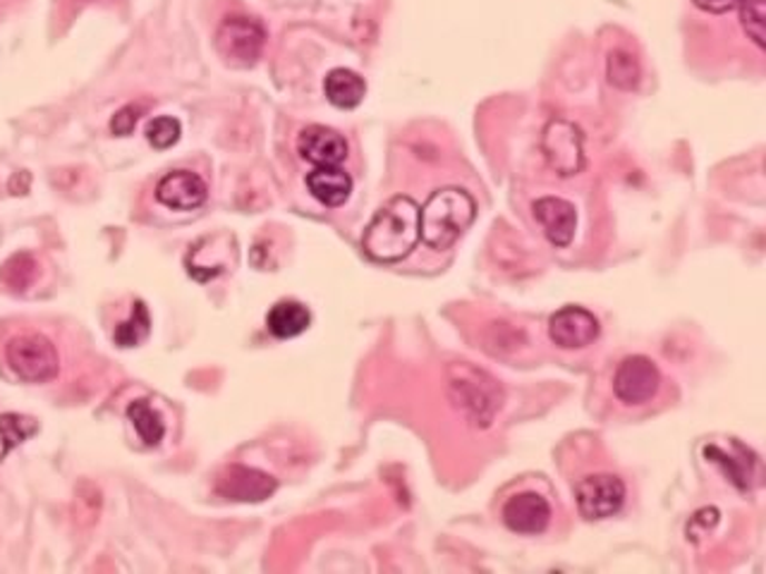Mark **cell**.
I'll list each match as a JSON object with an SVG mask.
<instances>
[{"label":"cell","mask_w":766,"mask_h":574,"mask_svg":"<svg viewBox=\"0 0 766 574\" xmlns=\"http://www.w3.org/2000/svg\"><path fill=\"white\" fill-rule=\"evenodd\" d=\"M297 151L307 164L322 166H341L347 158V141L341 132L331 130L324 125H310L297 137Z\"/></svg>","instance_id":"obj_10"},{"label":"cell","mask_w":766,"mask_h":574,"mask_svg":"<svg viewBox=\"0 0 766 574\" xmlns=\"http://www.w3.org/2000/svg\"><path fill=\"white\" fill-rule=\"evenodd\" d=\"M149 328H151V318H149L147 305H144V301H135L132 316L116 328V343L120 347H135L147 340Z\"/></svg>","instance_id":"obj_20"},{"label":"cell","mask_w":766,"mask_h":574,"mask_svg":"<svg viewBox=\"0 0 766 574\" xmlns=\"http://www.w3.org/2000/svg\"><path fill=\"white\" fill-rule=\"evenodd\" d=\"M307 189L316 201L328 209H338L353 191V178L341 166H322L307 175Z\"/></svg>","instance_id":"obj_15"},{"label":"cell","mask_w":766,"mask_h":574,"mask_svg":"<svg viewBox=\"0 0 766 574\" xmlns=\"http://www.w3.org/2000/svg\"><path fill=\"white\" fill-rule=\"evenodd\" d=\"M137 113H139V106H127V108L118 110L114 122H110V130H114L116 135H130L135 130Z\"/></svg>","instance_id":"obj_24"},{"label":"cell","mask_w":766,"mask_h":574,"mask_svg":"<svg viewBox=\"0 0 766 574\" xmlns=\"http://www.w3.org/2000/svg\"><path fill=\"white\" fill-rule=\"evenodd\" d=\"M606 70H609V82L618 89L630 91L640 82V66L626 51H613L609 56V62H606Z\"/></svg>","instance_id":"obj_21"},{"label":"cell","mask_w":766,"mask_h":574,"mask_svg":"<svg viewBox=\"0 0 766 574\" xmlns=\"http://www.w3.org/2000/svg\"><path fill=\"white\" fill-rule=\"evenodd\" d=\"M310 324H312L310 309L302 305V301H293V299L278 301V305L271 307L266 316L268 333L276 335V338L281 340L297 338V335H302L310 328Z\"/></svg>","instance_id":"obj_16"},{"label":"cell","mask_w":766,"mask_h":574,"mask_svg":"<svg viewBox=\"0 0 766 574\" xmlns=\"http://www.w3.org/2000/svg\"><path fill=\"white\" fill-rule=\"evenodd\" d=\"M503 522L515 534H541L551 522V505L539 493H520L503 505Z\"/></svg>","instance_id":"obj_13"},{"label":"cell","mask_w":766,"mask_h":574,"mask_svg":"<svg viewBox=\"0 0 766 574\" xmlns=\"http://www.w3.org/2000/svg\"><path fill=\"white\" fill-rule=\"evenodd\" d=\"M6 362L10 372L24 383H48L60 369L53 343L39 333L14 335L6 345Z\"/></svg>","instance_id":"obj_3"},{"label":"cell","mask_w":766,"mask_h":574,"mask_svg":"<svg viewBox=\"0 0 766 574\" xmlns=\"http://www.w3.org/2000/svg\"><path fill=\"white\" fill-rule=\"evenodd\" d=\"M716 522H718V509L705 507V509H699V513H695V517L688 524V532H693L695 526H699V532H695V538H699V536H705Z\"/></svg>","instance_id":"obj_25"},{"label":"cell","mask_w":766,"mask_h":574,"mask_svg":"<svg viewBox=\"0 0 766 574\" xmlns=\"http://www.w3.org/2000/svg\"><path fill=\"white\" fill-rule=\"evenodd\" d=\"M144 135H147L149 144L154 149H170L173 144H178L180 139V122L170 118V116H161V118H154L149 125H147V130H144Z\"/></svg>","instance_id":"obj_23"},{"label":"cell","mask_w":766,"mask_h":574,"mask_svg":"<svg viewBox=\"0 0 766 574\" xmlns=\"http://www.w3.org/2000/svg\"><path fill=\"white\" fill-rule=\"evenodd\" d=\"M127 417H130V422L135 424L144 445H158L164 441V434H166L164 422L147 400H135L130 407H127Z\"/></svg>","instance_id":"obj_19"},{"label":"cell","mask_w":766,"mask_h":574,"mask_svg":"<svg viewBox=\"0 0 766 574\" xmlns=\"http://www.w3.org/2000/svg\"><path fill=\"white\" fill-rule=\"evenodd\" d=\"M743 8V29L747 31V37L753 39L759 48L766 46L764 39V20H766V0H740Z\"/></svg>","instance_id":"obj_22"},{"label":"cell","mask_w":766,"mask_h":574,"mask_svg":"<svg viewBox=\"0 0 766 574\" xmlns=\"http://www.w3.org/2000/svg\"><path fill=\"white\" fill-rule=\"evenodd\" d=\"M661 374L649 357L632 355L622 359L618 372L613 376V393L620 403L626 405H642L649 403L659 393Z\"/></svg>","instance_id":"obj_8"},{"label":"cell","mask_w":766,"mask_h":574,"mask_svg":"<svg viewBox=\"0 0 766 574\" xmlns=\"http://www.w3.org/2000/svg\"><path fill=\"white\" fill-rule=\"evenodd\" d=\"M695 6L711 14H724V12L736 10L740 6V0H695Z\"/></svg>","instance_id":"obj_26"},{"label":"cell","mask_w":766,"mask_h":574,"mask_svg":"<svg viewBox=\"0 0 766 574\" xmlns=\"http://www.w3.org/2000/svg\"><path fill=\"white\" fill-rule=\"evenodd\" d=\"M156 199L173 211H195L206 201V182L192 170H175L158 182Z\"/></svg>","instance_id":"obj_12"},{"label":"cell","mask_w":766,"mask_h":574,"mask_svg":"<svg viewBox=\"0 0 766 574\" xmlns=\"http://www.w3.org/2000/svg\"><path fill=\"white\" fill-rule=\"evenodd\" d=\"M532 211L553 247H568L572 243L574 228H578V211H574V206L570 201L558 197H544L534 201Z\"/></svg>","instance_id":"obj_14"},{"label":"cell","mask_w":766,"mask_h":574,"mask_svg":"<svg viewBox=\"0 0 766 574\" xmlns=\"http://www.w3.org/2000/svg\"><path fill=\"white\" fill-rule=\"evenodd\" d=\"M549 338L563 349H580L599 338V321L582 307H563L551 316Z\"/></svg>","instance_id":"obj_9"},{"label":"cell","mask_w":766,"mask_h":574,"mask_svg":"<svg viewBox=\"0 0 766 574\" xmlns=\"http://www.w3.org/2000/svg\"><path fill=\"white\" fill-rule=\"evenodd\" d=\"M266 43L264 27L252 18H226L216 31V51L230 68H252Z\"/></svg>","instance_id":"obj_5"},{"label":"cell","mask_w":766,"mask_h":574,"mask_svg":"<svg viewBox=\"0 0 766 574\" xmlns=\"http://www.w3.org/2000/svg\"><path fill=\"white\" fill-rule=\"evenodd\" d=\"M39 430L35 417H24L18 412L0 414V462H3L18 445L29 441Z\"/></svg>","instance_id":"obj_18"},{"label":"cell","mask_w":766,"mask_h":574,"mask_svg":"<svg viewBox=\"0 0 766 574\" xmlns=\"http://www.w3.org/2000/svg\"><path fill=\"white\" fill-rule=\"evenodd\" d=\"M216 491L230 501L259 503V501H266L271 493L276 491V478L259 469L233 465L218 476Z\"/></svg>","instance_id":"obj_11"},{"label":"cell","mask_w":766,"mask_h":574,"mask_svg":"<svg viewBox=\"0 0 766 574\" xmlns=\"http://www.w3.org/2000/svg\"><path fill=\"white\" fill-rule=\"evenodd\" d=\"M324 91H326V99L341 110H353L362 103L364 93H366V85L364 79L353 72V70H345V68H335L326 75V82H324Z\"/></svg>","instance_id":"obj_17"},{"label":"cell","mask_w":766,"mask_h":574,"mask_svg":"<svg viewBox=\"0 0 766 574\" xmlns=\"http://www.w3.org/2000/svg\"><path fill=\"white\" fill-rule=\"evenodd\" d=\"M574 498L585 519L613 517L626 503V484L613 474L585 476L574 488Z\"/></svg>","instance_id":"obj_7"},{"label":"cell","mask_w":766,"mask_h":574,"mask_svg":"<svg viewBox=\"0 0 766 574\" xmlns=\"http://www.w3.org/2000/svg\"><path fill=\"white\" fill-rule=\"evenodd\" d=\"M477 204L460 187H443L420 209V239L436 251L451 249L474 222Z\"/></svg>","instance_id":"obj_2"},{"label":"cell","mask_w":766,"mask_h":574,"mask_svg":"<svg viewBox=\"0 0 766 574\" xmlns=\"http://www.w3.org/2000/svg\"><path fill=\"white\" fill-rule=\"evenodd\" d=\"M541 151L547 166L561 178H572L585 168V135L578 125L568 120H551L547 125L541 135Z\"/></svg>","instance_id":"obj_6"},{"label":"cell","mask_w":766,"mask_h":574,"mask_svg":"<svg viewBox=\"0 0 766 574\" xmlns=\"http://www.w3.org/2000/svg\"><path fill=\"white\" fill-rule=\"evenodd\" d=\"M458 376L451 378V395L455 407H460L479 426H489L491 417L501 407V390L497 380L472 366H458Z\"/></svg>","instance_id":"obj_4"},{"label":"cell","mask_w":766,"mask_h":574,"mask_svg":"<svg viewBox=\"0 0 766 574\" xmlns=\"http://www.w3.org/2000/svg\"><path fill=\"white\" fill-rule=\"evenodd\" d=\"M420 243V206L410 197H393L374 214L362 237L366 257L379 264L403 261Z\"/></svg>","instance_id":"obj_1"}]
</instances>
